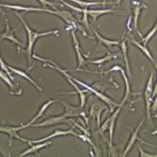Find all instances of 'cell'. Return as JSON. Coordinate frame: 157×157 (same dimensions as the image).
Returning a JSON list of instances; mask_svg holds the SVG:
<instances>
[{"mask_svg":"<svg viewBox=\"0 0 157 157\" xmlns=\"http://www.w3.org/2000/svg\"><path fill=\"white\" fill-rule=\"evenodd\" d=\"M71 79L74 80L75 83L77 84V85H82L83 87H85L87 91H90L91 93H93L94 95H96L99 99H100L101 101H103L105 105H109V111L110 113H113V110H115V108H117L118 105H119V103H117V102H115L113 100H111L110 98H108V96H105L103 93H101V92H99L96 88H94L93 86H88L87 84H85L83 83V82H80V80H78L77 78H74V77H71Z\"/></svg>","mask_w":157,"mask_h":157,"instance_id":"3957f363","label":"cell"},{"mask_svg":"<svg viewBox=\"0 0 157 157\" xmlns=\"http://www.w3.org/2000/svg\"><path fill=\"white\" fill-rule=\"evenodd\" d=\"M119 56V54H111L110 52H108V55H105L102 59H98V60H86V63H93V64H102L107 61H111L113 59H117Z\"/></svg>","mask_w":157,"mask_h":157,"instance_id":"44dd1931","label":"cell"},{"mask_svg":"<svg viewBox=\"0 0 157 157\" xmlns=\"http://www.w3.org/2000/svg\"><path fill=\"white\" fill-rule=\"evenodd\" d=\"M0 7H5V8L13 9V10H22V12H46V13L53 14L55 15L56 12L53 9H47V8H38V7H26V6H21V5H9V4H0Z\"/></svg>","mask_w":157,"mask_h":157,"instance_id":"ba28073f","label":"cell"},{"mask_svg":"<svg viewBox=\"0 0 157 157\" xmlns=\"http://www.w3.org/2000/svg\"><path fill=\"white\" fill-rule=\"evenodd\" d=\"M70 33H71L72 40H74L72 43H74V47H75V51H76L77 60H78V68H77V69H72V70H83V69H79V68H82V67H84L85 64H86V60H85L83 53H82V49H80V46H79L78 39H77V37H76L75 30H71L70 31Z\"/></svg>","mask_w":157,"mask_h":157,"instance_id":"4fadbf2b","label":"cell"},{"mask_svg":"<svg viewBox=\"0 0 157 157\" xmlns=\"http://www.w3.org/2000/svg\"><path fill=\"white\" fill-rule=\"evenodd\" d=\"M0 68H1V70H4L5 72H6V74L8 75L9 78H10V79H12V80L14 82L13 75H12V72H10V70L8 69V66H7V64H6V63L4 62V60H2V57H1V55H0Z\"/></svg>","mask_w":157,"mask_h":157,"instance_id":"484cf974","label":"cell"},{"mask_svg":"<svg viewBox=\"0 0 157 157\" xmlns=\"http://www.w3.org/2000/svg\"><path fill=\"white\" fill-rule=\"evenodd\" d=\"M0 156H1V155H0Z\"/></svg>","mask_w":157,"mask_h":157,"instance_id":"1f68e13d","label":"cell"},{"mask_svg":"<svg viewBox=\"0 0 157 157\" xmlns=\"http://www.w3.org/2000/svg\"><path fill=\"white\" fill-rule=\"evenodd\" d=\"M123 0H116V1H115V2H113V4H116V5H119L121 4V2H122Z\"/></svg>","mask_w":157,"mask_h":157,"instance_id":"f1b7e54d","label":"cell"},{"mask_svg":"<svg viewBox=\"0 0 157 157\" xmlns=\"http://www.w3.org/2000/svg\"><path fill=\"white\" fill-rule=\"evenodd\" d=\"M55 12H56V16H59V17H61L64 22L67 23V30L68 31H71V30H77V29H79V30L83 32L84 36H87V33L85 32V30H84L83 28L80 26V24H79V21L77 20V18L75 17L74 15H72V13H70L69 10H66V9H54Z\"/></svg>","mask_w":157,"mask_h":157,"instance_id":"7a4b0ae2","label":"cell"},{"mask_svg":"<svg viewBox=\"0 0 157 157\" xmlns=\"http://www.w3.org/2000/svg\"><path fill=\"white\" fill-rule=\"evenodd\" d=\"M70 124V118L68 117V115L66 113L61 115V116H53V117L47 118L45 122L40 123V124H31L32 126H51V125H56V124Z\"/></svg>","mask_w":157,"mask_h":157,"instance_id":"9c48e42d","label":"cell"},{"mask_svg":"<svg viewBox=\"0 0 157 157\" xmlns=\"http://www.w3.org/2000/svg\"><path fill=\"white\" fill-rule=\"evenodd\" d=\"M130 41H131V43H132L133 45H135L136 47H139L140 49H141V51H142V52H144V54H146V56L148 57V59H150V60H151V62H153L154 64H155V67H156V60H155V59L153 57V55H151V53H150V52L148 51V48L146 47L144 45H141L140 43H138V41H136L135 39H133V38H132V39H130Z\"/></svg>","mask_w":157,"mask_h":157,"instance_id":"7402d4cb","label":"cell"},{"mask_svg":"<svg viewBox=\"0 0 157 157\" xmlns=\"http://www.w3.org/2000/svg\"><path fill=\"white\" fill-rule=\"evenodd\" d=\"M4 14V13H2ZM4 18H5V23H6V30L2 32V33H0V41H2L4 39H8L10 41H13L15 43L16 45H18L20 47H25V45L23 44L22 41H20V40L15 37V31H17V28H15V29H10V26H9V23H8V20L6 17V15L4 14Z\"/></svg>","mask_w":157,"mask_h":157,"instance_id":"8992f818","label":"cell"},{"mask_svg":"<svg viewBox=\"0 0 157 157\" xmlns=\"http://www.w3.org/2000/svg\"><path fill=\"white\" fill-rule=\"evenodd\" d=\"M51 144H52V142H46V141H44V142H39V144H32L30 146V148L26 149L25 151H23V153L20 154V157L26 156V155L32 154V153H37V151L40 150V149L45 148V147H48Z\"/></svg>","mask_w":157,"mask_h":157,"instance_id":"2e32d148","label":"cell"},{"mask_svg":"<svg viewBox=\"0 0 157 157\" xmlns=\"http://www.w3.org/2000/svg\"><path fill=\"white\" fill-rule=\"evenodd\" d=\"M103 1H105V0H103Z\"/></svg>","mask_w":157,"mask_h":157,"instance_id":"4dcf8cb0","label":"cell"},{"mask_svg":"<svg viewBox=\"0 0 157 157\" xmlns=\"http://www.w3.org/2000/svg\"><path fill=\"white\" fill-rule=\"evenodd\" d=\"M153 80H154V72H150L149 76L148 83L146 85L144 88V101H146V109H147V119L149 123H151V102H153L154 98L151 95V92H153Z\"/></svg>","mask_w":157,"mask_h":157,"instance_id":"5b68a950","label":"cell"},{"mask_svg":"<svg viewBox=\"0 0 157 157\" xmlns=\"http://www.w3.org/2000/svg\"><path fill=\"white\" fill-rule=\"evenodd\" d=\"M132 5H133V30H134L135 32H138V35H139L140 38H142L144 36L139 32L138 22H139V16H140L141 10H142V8H147V6H146L144 4L139 2V1H135V0L132 2Z\"/></svg>","mask_w":157,"mask_h":157,"instance_id":"8fae6325","label":"cell"},{"mask_svg":"<svg viewBox=\"0 0 157 157\" xmlns=\"http://www.w3.org/2000/svg\"><path fill=\"white\" fill-rule=\"evenodd\" d=\"M139 151H140V155H141V157H156V154H148L146 153L144 149L141 148V147H139Z\"/></svg>","mask_w":157,"mask_h":157,"instance_id":"83f0119b","label":"cell"},{"mask_svg":"<svg viewBox=\"0 0 157 157\" xmlns=\"http://www.w3.org/2000/svg\"><path fill=\"white\" fill-rule=\"evenodd\" d=\"M28 126H30V124L28 123V124H24V125H20V126H9V125H1L0 126V132L1 133H7L9 135V146H12L13 144V139L14 138H16V139L21 140L23 142H26L28 144V139H23L22 136H20L18 134V132L26 128Z\"/></svg>","mask_w":157,"mask_h":157,"instance_id":"277c9868","label":"cell"},{"mask_svg":"<svg viewBox=\"0 0 157 157\" xmlns=\"http://www.w3.org/2000/svg\"><path fill=\"white\" fill-rule=\"evenodd\" d=\"M0 78L2 79V80H4L5 83L7 84V85H8V86H9V87H10V88H14L13 80H12V79L9 78V77H8V75L6 74V72H5L4 70H1V69H0Z\"/></svg>","mask_w":157,"mask_h":157,"instance_id":"d4e9b609","label":"cell"},{"mask_svg":"<svg viewBox=\"0 0 157 157\" xmlns=\"http://www.w3.org/2000/svg\"><path fill=\"white\" fill-rule=\"evenodd\" d=\"M133 1H134V0H131V2H133Z\"/></svg>","mask_w":157,"mask_h":157,"instance_id":"f546056e","label":"cell"},{"mask_svg":"<svg viewBox=\"0 0 157 157\" xmlns=\"http://www.w3.org/2000/svg\"><path fill=\"white\" fill-rule=\"evenodd\" d=\"M111 71H121V74H122L123 76V79H124V83H125V94H124V99H123V101L119 103L121 105H124V103L126 102L127 100H128V98H130V95L132 94L131 92V86H130V80H128V77L126 76V74H125V71H124V69H123L121 66H113V68L110 70H108L107 71V74L108 72H111Z\"/></svg>","mask_w":157,"mask_h":157,"instance_id":"30bf717a","label":"cell"},{"mask_svg":"<svg viewBox=\"0 0 157 157\" xmlns=\"http://www.w3.org/2000/svg\"><path fill=\"white\" fill-rule=\"evenodd\" d=\"M77 136H78L79 139L83 140L84 142H87L88 144H91L92 149H94V150H95V155H96V156H101L100 149L96 147V144H94V142H93V141L90 139V136H88V135H86V134H77Z\"/></svg>","mask_w":157,"mask_h":157,"instance_id":"603a6c76","label":"cell"},{"mask_svg":"<svg viewBox=\"0 0 157 157\" xmlns=\"http://www.w3.org/2000/svg\"><path fill=\"white\" fill-rule=\"evenodd\" d=\"M68 1H71L74 4L78 5L79 8H88L91 6H94V5H108L110 2H107V1H84V0H68Z\"/></svg>","mask_w":157,"mask_h":157,"instance_id":"ac0fdd59","label":"cell"},{"mask_svg":"<svg viewBox=\"0 0 157 157\" xmlns=\"http://www.w3.org/2000/svg\"><path fill=\"white\" fill-rule=\"evenodd\" d=\"M121 47H122V53H123V56H124V61H125V67H126V72L128 75V77L131 78L132 74H131V69H130V63H128V56H127V46H126V40L124 39L123 37V40L119 43Z\"/></svg>","mask_w":157,"mask_h":157,"instance_id":"d6986e66","label":"cell"},{"mask_svg":"<svg viewBox=\"0 0 157 157\" xmlns=\"http://www.w3.org/2000/svg\"><path fill=\"white\" fill-rule=\"evenodd\" d=\"M123 105H118L117 109H116V111L115 113H111V116H110V121L109 123H108V128H109V142H108V144H109V151H113V128H115V123H116V118H117V116L119 115V113H121V110H122Z\"/></svg>","mask_w":157,"mask_h":157,"instance_id":"7c38bea8","label":"cell"},{"mask_svg":"<svg viewBox=\"0 0 157 157\" xmlns=\"http://www.w3.org/2000/svg\"><path fill=\"white\" fill-rule=\"evenodd\" d=\"M20 20H21V23L23 24V26L25 28V31L28 33V45H26V51L25 54L28 55V62H29V70H32V51H33V46H35L36 40L40 38V37H44V36H48V35H55L59 36L60 35V31L59 30H51V31H46V32H37V31H33L32 29L29 28L28 23L24 21V18L20 15V14H16Z\"/></svg>","mask_w":157,"mask_h":157,"instance_id":"6da1fadb","label":"cell"},{"mask_svg":"<svg viewBox=\"0 0 157 157\" xmlns=\"http://www.w3.org/2000/svg\"><path fill=\"white\" fill-rule=\"evenodd\" d=\"M84 12L90 15L92 18H93V22L95 23L96 20L102 16V15H105V14H109V13H119V15H122L121 12H116V10H113V9H96V10H92V9H87V8H83Z\"/></svg>","mask_w":157,"mask_h":157,"instance_id":"9a60e30c","label":"cell"},{"mask_svg":"<svg viewBox=\"0 0 157 157\" xmlns=\"http://www.w3.org/2000/svg\"><path fill=\"white\" fill-rule=\"evenodd\" d=\"M40 4L44 5V6H51V7H53L54 9H56V4L55 2H51V1H48V0H38Z\"/></svg>","mask_w":157,"mask_h":157,"instance_id":"4316f807","label":"cell"},{"mask_svg":"<svg viewBox=\"0 0 157 157\" xmlns=\"http://www.w3.org/2000/svg\"><path fill=\"white\" fill-rule=\"evenodd\" d=\"M55 102H59V100H48L47 102H46V103H44V105H41V108H40V109H39V111H38V113H37V115H36L35 117L32 118V121H30V122H29V124H30V126H31V124H33V123H35L36 121H37V119H38V118H39V117H41V116H43V115H44L45 110L47 109V108H48V107H49V105H53V103H55Z\"/></svg>","mask_w":157,"mask_h":157,"instance_id":"ffe728a7","label":"cell"},{"mask_svg":"<svg viewBox=\"0 0 157 157\" xmlns=\"http://www.w3.org/2000/svg\"><path fill=\"white\" fill-rule=\"evenodd\" d=\"M8 69L10 70V72H13V74H16V75H18V76H21V77H23V78H25L28 82H30L32 85H35L36 87L38 88V91H43V88L40 87L38 84L36 83L33 79L31 78L29 75L26 74V72H24V71H22V70H18V69H16V68H13V67H10V66H8Z\"/></svg>","mask_w":157,"mask_h":157,"instance_id":"e0dca14e","label":"cell"},{"mask_svg":"<svg viewBox=\"0 0 157 157\" xmlns=\"http://www.w3.org/2000/svg\"><path fill=\"white\" fill-rule=\"evenodd\" d=\"M144 119H142L141 122L139 123V125H138V127L135 128V131L132 133V136H131V139H130V141H128V144H127V146H126V148H125V150H124V153L122 154V156H126L127 155V153L131 150V148L133 147V144H135V141L136 140H139L140 142H142V144H147V146H150V147H154V148H156V146L155 144H149V142H146V141H144L142 139H140L139 138V131H140V128L142 127V125H144Z\"/></svg>","mask_w":157,"mask_h":157,"instance_id":"52a82bcc","label":"cell"},{"mask_svg":"<svg viewBox=\"0 0 157 157\" xmlns=\"http://www.w3.org/2000/svg\"><path fill=\"white\" fill-rule=\"evenodd\" d=\"M91 31L94 33V36H95V38L98 39V41H99V44L101 45H105V47L108 48V52L111 53V46H118L119 45V40H110V39H107V38H105V37H102V36L98 32V30H96L94 26L91 25Z\"/></svg>","mask_w":157,"mask_h":157,"instance_id":"5bb4252c","label":"cell"},{"mask_svg":"<svg viewBox=\"0 0 157 157\" xmlns=\"http://www.w3.org/2000/svg\"><path fill=\"white\" fill-rule=\"evenodd\" d=\"M156 31H157V24H155V25L153 26V29H151V30L147 33V36H144V37H142V38H141V39H142V45L147 46L148 41H150V39H151L154 36H155Z\"/></svg>","mask_w":157,"mask_h":157,"instance_id":"cb8c5ba5","label":"cell"}]
</instances>
